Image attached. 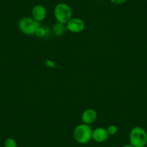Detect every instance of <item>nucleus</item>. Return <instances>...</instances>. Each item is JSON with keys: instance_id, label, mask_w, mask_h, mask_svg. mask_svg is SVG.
Instances as JSON below:
<instances>
[{"instance_id": "obj_1", "label": "nucleus", "mask_w": 147, "mask_h": 147, "mask_svg": "<svg viewBox=\"0 0 147 147\" xmlns=\"http://www.w3.org/2000/svg\"><path fill=\"white\" fill-rule=\"evenodd\" d=\"M92 129L90 125L81 123L75 127L73 132L74 140L80 144H86L92 139Z\"/></svg>"}, {"instance_id": "obj_2", "label": "nucleus", "mask_w": 147, "mask_h": 147, "mask_svg": "<svg viewBox=\"0 0 147 147\" xmlns=\"http://www.w3.org/2000/svg\"><path fill=\"white\" fill-rule=\"evenodd\" d=\"M129 144L134 147H145L147 144V132L144 128L136 126L129 134Z\"/></svg>"}, {"instance_id": "obj_3", "label": "nucleus", "mask_w": 147, "mask_h": 147, "mask_svg": "<svg viewBox=\"0 0 147 147\" xmlns=\"http://www.w3.org/2000/svg\"><path fill=\"white\" fill-rule=\"evenodd\" d=\"M53 15L58 22L66 25L72 18L71 8L66 3H59L55 7Z\"/></svg>"}, {"instance_id": "obj_4", "label": "nucleus", "mask_w": 147, "mask_h": 147, "mask_svg": "<svg viewBox=\"0 0 147 147\" xmlns=\"http://www.w3.org/2000/svg\"><path fill=\"white\" fill-rule=\"evenodd\" d=\"M40 26V22L34 20L32 17H24L19 20L18 27L21 32L27 35H35V31Z\"/></svg>"}, {"instance_id": "obj_5", "label": "nucleus", "mask_w": 147, "mask_h": 147, "mask_svg": "<svg viewBox=\"0 0 147 147\" xmlns=\"http://www.w3.org/2000/svg\"><path fill=\"white\" fill-rule=\"evenodd\" d=\"M66 30L73 33H79L82 32L85 28V22L83 20L78 18H71L66 24Z\"/></svg>"}, {"instance_id": "obj_6", "label": "nucleus", "mask_w": 147, "mask_h": 147, "mask_svg": "<svg viewBox=\"0 0 147 147\" xmlns=\"http://www.w3.org/2000/svg\"><path fill=\"white\" fill-rule=\"evenodd\" d=\"M31 16L38 22H43L47 16L46 8L42 5H35L31 10Z\"/></svg>"}, {"instance_id": "obj_7", "label": "nucleus", "mask_w": 147, "mask_h": 147, "mask_svg": "<svg viewBox=\"0 0 147 147\" xmlns=\"http://www.w3.org/2000/svg\"><path fill=\"white\" fill-rule=\"evenodd\" d=\"M109 135L107 131V128L102 127H98L95 129L92 130V139L94 140L97 143H103L108 139Z\"/></svg>"}, {"instance_id": "obj_8", "label": "nucleus", "mask_w": 147, "mask_h": 147, "mask_svg": "<svg viewBox=\"0 0 147 147\" xmlns=\"http://www.w3.org/2000/svg\"><path fill=\"white\" fill-rule=\"evenodd\" d=\"M97 118V113L95 110L88 108L82 113V121L83 123L90 125L96 121Z\"/></svg>"}, {"instance_id": "obj_9", "label": "nucleus", "mask_w": 147, "mask_h": 147, "mask_svg": "<svg viewBox=\"0 0 147 147\" xmlns=\"http://www.w3.org/2000/svg\"><path fill=\"white\" fill-rule=\"evenodd\" d=\"M66 30V27L65 24L60 23V22H56L53 28V32L56 36H61L65 33Z\"/></svg>"}, {"instance_id": "obj_10", "label": "nucleus", "mask_w": 147, "mask_h": 147, "mask_svg": "<svg viewBox=\"0 0 147 147\" xmlns=\"http://www.w3.org/2000/svg\"><path fill=\"white\" fill-rule=\"evenodd\" d=\"M49 33V28H47L46 27L40 26L35 31V35H36L38 38H43V37H46Z\"/></svg>"}, {"instance_id": "obj_11", "label": "nucleus", "mask_w": 147, "mask_h": 147, "mask_svg": "<svg viewBox=\"0 0 147 147\" xmlns=\"http://www.w3.org/2000/svg\"><path fill=\"white\" fill-rule=\"evenodd\" d=\"M4 147H18V143L13 138H7L4 142Z\"/></svg>"}, {"instance_id": "obj_12", "label": "nucleus", "mask_w": 147, "mask_h": 147, "mask_svg": "<svg viewBox=\"0 0 147 147\" xmlns=\"http://www.w3.org/2000/svg\"><path fill=\"white\" fill-rule=\"evenodd\" d=\"M107 131L110 136H113L118 133V128L115 125H110L107 128Z\"/></svg>"}, {"instance_id": "obj_13", "label": "nucleus", "mask_w": 147, "mask_h": 147, "mask_svg": "<svg viewBox=\"0 0 147 147\" xmlns=\"http://www.w3.org/2000/svg\"><path fill=\"white\" fill-rule=\"evenodd\" d=\"M110 2L115 5H122L127 2V0H110Z\"/></svg>"}, {"instance_id": "obj_14", "label": "nucleus", "mask_w": 147, "mask_h": 147, "mask_svg": "<svg viewBox=\"0 0 147 147\" xmlns=\"http://www.w3.org/2000/svg\"><path fill=\"white\" fill-rule=\"evenodd\" d=\"M121 147H134V146L129 144H125V145H123V146H121Z\"/></svg>"}, {"instance_id": "obj_15", "label": "nucleus", "mask_w": 147, "mask_h": 147, "mask_svg": "<svg viewBox=\"0 0 147 147\" xmlns=\"http://www.w3.org/2000/svg\"><path fill=\"white\" fill-rule=\"evenodd\" d=\"M97 1H101V0H97Z\"/></svg>"}, {"instance_id": "obj_16", "label": "nucleus", "mask_w": 147, "mask_h": 147, "mask_svg": "<svg viewBox=\"0 0 147 147\" xmlns=\"http://www.w3.org/2000/svg\"><path fill=\"white\" fill-rule=\"evenodd\" d=\"M146 146H147V144H146Z\"/></svg>"}]
</instances>
